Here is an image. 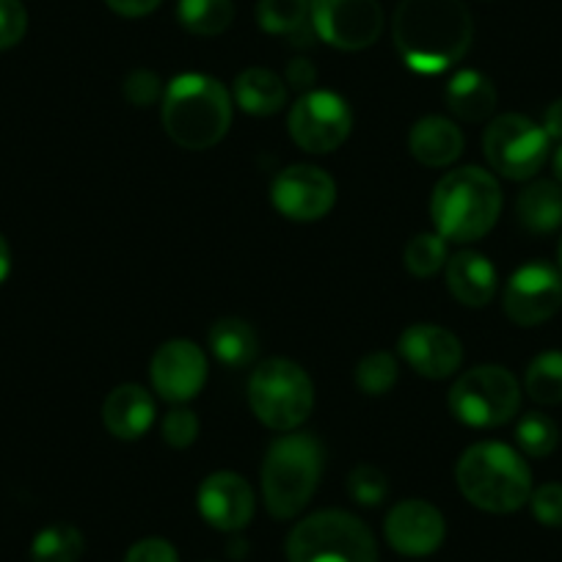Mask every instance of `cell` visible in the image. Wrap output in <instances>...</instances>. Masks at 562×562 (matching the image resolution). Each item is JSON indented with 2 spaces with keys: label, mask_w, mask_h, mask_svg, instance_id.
Here are the masks:
<instances>
[{
  "label": "cell",
  "mask_w": 562,
  "mask_h": 562,
  "mask_svg": "<svg viewBox=\"0 0 562 562\" xmlns=\"http://www.w3.org/2000/svg\"><path fill=\"white\" fill-rule=\"evenodd\" d=\"M456 483L467 502L485 513H516L532 496V472L513 447L480 441L461 456Z\"/></svg>",
  "instance_id": "cell-4"
},
{
  "label": "cell",
  "mask_w": 562,
  "mask_h": 562,
  "mask_svg": "<svg viewBox=\"0 0 562 562\" xmlns=\"http://www.w3.org/2000/svg\"><path fill=\"white\" fill-rule=\"evenodd\" d=\"M323 472V445L312 434L281 436L262 461V499L273 518H295L315 496Z\"/></svg>",
  "instance_id": "cell-5"
},
{
  "label": "cell",
  "mask_w": 562,
  "mask_h": 562,
  "mask_svg": "<svg viewBox=\"0 0 562 562\" xmlns=\"http://www.w3.org/2000/svg\"><path fill=\"white\" fill-rule=\"evenodd\" d=\"M408 153L428 169H447L463 155V133L445 116H425L411 127Z\"/></svg>",
  "instance_id": "cell-20"
},
{
  "label": "cell",
  "mask_w": 562,
  "mask_h": 562,
  "mask_svg": "<svg viewBox=\"0 0 562 562\" xmlns=\"http://www.w3.org/2000/svg\"><path fill=\"white\" fill-rule=\"evenodd\" d=\"M502 213V188L477 166L447 171L430 196V218L445 240L474 243L494 229Z\"/></svg>",
  "instance_id": "cell-3"
},
{
  "label": "cell",
  "mask_w": 562,
  "mask_h": 562,
  "mask_svg": "<svg viewBox=\"0 0 562 562\" xmlns=\"http://www.w3.org/2000/svg\"><path fill=\"white\" fill-rule=\"evenodd\" d=\"M124 562H180L175 546L164 538H144L130 546Z\"/></svg>",
  "instance_id": "cell-37"
},
{
  "label": "cell",
  "mask_w": 562,
  "mask_h": 562,
  "mask_svg": "<svg viewBox=\"0 0 562 562\" xmlns=\"http://www.w3.org/2000/svg\"><path fill=\"white\" fill-rule=\"evenodd\" d=\"M447 288L458 304L477 310L494 301L499 279L488 257L477 251H458L447 259Z\"/></svg>",
  "instance_id": "cell-19"
},
{
  "label": "cell",
  "mask_w": 562,
  "mask_h": 562,
  "mask_svg": "<svg viewBox=\"0 0 562 562\" xmlns=\"http://www.w3.org/2000/svg\"><path fill=\"white\" fill-rule=\"evenodd\" d=\"M524 389L540 405L562 403V350H546L527 367Z\"/></svg>",
  "instance_id": "cell-28"
},
{
  "label": "cell",
  "mask_w": 562,
  "mask_h": 562,
  "mask_svg": "<svg viewBox=\"0 0 562 562\" xmlns=\"http://www.w3.org/2000/svg\"><path fill=\"white\" fill-rule=\"evenodd\" d=\"M199 436V419L193 411L175 408L164 419V441L175 450H188Z\"/></svg>",
  "instance_id": "cell-34"
},
{
  "label": "cell",
  "mask_w": 562,
  "mask_h": 562,
  "mask_svg": "<svg viewBox=\"0 0 562 562\" xmlns=\"http://www.w3.org/2000/svg\"><path fill=\"white\" fill-rule=\"evenodd\" d=\"M397 383V359L389 350H375L364 356L356 367V386L364 394H386Z\"/></svg>",
  "instance_id": "cell-31"
},
{
  "label": "cell",
  "mask_w": 562,
  "mask_h": 562,
  "mask_svg": "<svg viewBox=\"0 0 562 562\" xmlns=\"http://www.w3.org/2000/svg\"><path fill=\"white\" fill-rule=\"evenodd\" d=\"M447 259H450V251H447V240L439 232H422V235L411 237L408 246H405V268L416 279L436 276L445 268Z\"/></svg>",
  "instance_id": "cell-29"
},
{
  "label": "cell",
  "mask_w": 562,
  "mask_h": 562,
  "mask_svg": "<svg viewBox=\"0 0 562 562\" xmlns=\"http://www.w3.org/2000/svg\"><path fill=\"white\" fill-rule=\"evenodd\" d=\"M210 350L229 370H243L257 359L259 339L254 328L240 317H224L210 328Z\"/></svg>",
  "instance_id": "cell-24"
},
{
  "label": "cell",
  "mask_w": 562,
  "mask_h": 562,
  "mask_svg": "<svg viewBox=\"0 0 562 562\" xmlns=\"http://www.w3.org/2000/svg\"><path fill=\"white\" fill-rule=\"evenodd\" d=\"M549 140L546 130L532 119L521 113H505L485 127V160L496 175L507 180H532L549 158Z\"/></svg>",
  "instance_id": "cell-9"
},
{
  "label": "cell",
  "mask_w": 562,
  "mask_h": 562,
  "mask_svg": "<svg viewBox=\"0 0 562 562\" xmlns=\"http://www.w3.org/2000/svg\"><path fill=\"white\" fill-rule=\"evenodd\" d=\"M532 516L543 527H562V483H546L529 496Z\"/></svg>",
  "instance_id": "cell-35"
},
{
  "label": "cell",
  "mask_w": 562,
  "mask_h": 562,
  "mask_svg": "<svg viewBox=\"0 0 562 562\" xmlns=\"http://www.w3.org/2000/svg\"><path fill=\"white\" fill-rule=\"evenodd\" d=\"M540 127L546 130V135H549V138L562 140V97L546 108L543 124H540Z\"/></svg>",
  "instance_id": "cell-40"
},
{
  "label": "cell",
  "mask_w": 562,
  "mask_h": 562,
  "mask_svg": "<svg viewBox=\"0 0 562 562\" xmlns=\"http://www.w3.org/2000/svg\"><path fill=\"white\" fill-rule=\"evenodd\" d=\"M315 80H317V69L312 61H306V58H293V61L288 64V83L293 86V89L304 91L310 89Z\"/></svg>",
  "instance_id": "cell-39"
},
{
  "label": "cell",
  "mask_w": 562,
  "mask_h": 562,
  "mask_svg": "<svg viewBox=\"0 0 562 562\" xmlns=\"http://www.w3.org/2000/svg\"><path fill=\"white\" fill-rule=\"evenodd\" d=\"M29 31V14L20 0H0V50L18 45Z\"/></svg>",
  "instance_id": "cell-36"
},
{
  "label": "cell",
  "mask_w": 562,
  "mask_h": 562,
  "mask_svg": "<svg viewBox=\"0 0 562 562\" xmlns=\"http://www.w3.org/2000/svg\"><path fill=\"white\" fill-rule=\"evenodd\" d=\"M164 91L166 89L160 83V78L155 72H149V69H133L122 83L124 100L135 108L155 105V102L164 100Z\"/></svg>",
  "instance_id": "cell-33"
},
{
  "label": "cell",
  "mask_w": 562,
  "mask_h": 562,
  "mask_svg": "<svg viewBox=\"0 0 562 562\" xmlns=\"http://www.w3.org/2000/svg\"><path fill=\"white\" fill-rule=\"evenodd\" d=\"M516 441L529 458H546L557 450L560 445V428L551 416L540 414V411H529L518 419L516 425Z\"/></svg>",
  "instance_id": "cell-30"
},
{
  "label": "cell",
  "mask_w": 562,
  "mask_h": 562,
  "mask_svg": "<svg viewBox=\"0 0 562 562\" xmlns=\"http://www.w3.org/2000/svg\"><path fill=\"white\" fill-rule=\"evenodd\" d=\"M447 108L463 122H485L496 108V86L477 69H461L447 83Z\"/></svg>",
  "instance_id": "cell-21"
},
{
  "label": "cell",
  "mask_w": 562,
  "mask_h": 562,
  "mask_svg": "<svg viewBox=\"0 0 562 562\" xmlns=\"http://www.w3.org/2000/svg\"><path fill=\"white\" fill-rule=\"evenodd\" d=\"M102 422L119 441H135L153 428L155 400L138 383H122L102 403Z\"/></svg>",
  "instance_id": "cell-18"
},
{
  "label": "cell",
  "mask_w": 562,
  "mask_h": 562,
  "mask_svg": "<svg viewBox=\"0 0 562 562\" xmlns=\"http://www.w3.org/2000/svg\"><path fill=\"white\" fill-rule=\"evenodd\" d=\"M557 262H560V273H562V237H560V246H557Z\"/></svg>",
  "instance_id": "cell-43"
},
{
  "label": "cell",
  "mask_w": 562,
  "mask_h": 562,
  "mask_svg": "<svg viewBox=\"0 0 562 562\" xmlns=\"http://www.w3.org/2000/svg\"><path fill=\"white\" fill-rule=\"evenodd\" d=\"M521 386L499 364L467 370L450 389V411L469 428H499L518 414Z\"/></svg>",
  "instance_id": "cell-8"
},
{
  "label": "cell",
  "mask_w": 562,
  "mask_h": 562,
  "mask_svg": "<svg viewBox=\"0 0 562 562\" xmlns=\"http://www.w3.org/2000/svg\"><path fill=\"white\" fill-rule=\"evenodd\" d=\"M312 0H259L257 23L265 34L299 36L310 23Z\"/></svg>",
  "instance_id": "cell-27"
},
{
  "label": "cell",
  "mask_w": 562,
  "mask_h": 562,
  "mask_svg": "<svg viewBox=\"0 0 562 562\" xmlns=\"http://www.w3.org/2000/svg\"><path fill=\"white\" fill-rule=\"evenodd\" d=\"M86 551L83 532L72 524H50L36 532L31 543V560L34 562H78Z\"/></svg>",
  "instance_id": "cell-26"
},
{
  "label": "cell",
  "mask_w": 562,
  "mask_h": 562,
  "mask_svg": "<svg viewBox=\"0 0 562 562\" xmlns=\"http://www.w3.org/2000/svg\"><path fill=\"white\" fill-rule=\"evenodd\" d=\"M290 562H378L372 529L345 510H321L295 524L288 538Z\"/></svg>",
  "instance_id": "cell-6"
},
{
  "label": "cell",
  "mask_w": 562,
  "mask_h": 562,
  "mask_svg": "<svg viewBox=\"0 0 562 562\" xmlns=\"http://www.w3.org/2000/svg\"><path fill=\"white\" fill-rule=\"evenodd\" d=\"M199 513L210 527L221 532H240L254 516V488L235 472H215L199 485Z\"/></svg>",
  "instance_id": "cell-17"
},
{
  "label": "cell",
  "mask_w": 562,
  "mask_h": 562,
  "mask_svg": "<svg viewBox=\"0 0 562 562\" xmlns=\"http://www.w3.org/2000/svg\"><path fill=\"white\" fill-rule=\"evenodd\" d=\"M288 124L301 149L312 155H328L348 140L353 130V113L337 91L315 89L299 97Z\"/></svg>",
  "instance_id": "cell-10"
},
{
  "label": "cell",
  "mask_w": 562,
  "mask_h": 562,
  "mask_svg": "<svg viewBox=\"0 0 562 562\" xmlns=\"http://www.w3.org/2000/svg\"><path fill=\"white\" fill-rule=\"evenodd\" d=\"M400 356L430 381H445L456 375L463 361V345L450 328L434 323H416L400 337Z\"/></svg>",
  "instance_id": "cell-16"
},
{
  "label": "cell",
  "mask_w": 562,
  "mask_h": 562,
  "mask_svg": "<svg viewBox=\"0 0 562 562\" xmlns=\"http://www.w3.org/2000/svg\"><path fill=\"white\" fill-rule=\"evenodd\" d=\"M105 3L111 12L119 14V18L135 20V18H147V14H153L164 0H105Z\"/></svg>",
  "instance_id": "cell-38"
},
{
  "label": "cell",
  "mask_w": 562,
  "mask_h": 562,
  "mask_svg": "<svg viewBox=\"0 0 562 562\" xmlns=\"http://www.w3.org/2000/svg\"><path fill=\"white\" fill-rule=\"evenodd\" d=\"M160 119L177 147L202 153L229 133L232 97L218 78L204 72L177 75L164 91Z\"/></svg>",
  "instance_id": "cell-2"
},
{
  "label": "cell",
  "mask_w": 562,
  "mask_h": 562,
  "mask_svg": "<svg viewBox=\"0 0 562 562\" xmlns=\"http://www.w3.org/2000/svg\"><path fill=\"white\" fill-rule=\"evenodd\" d=\"M177 18L188 34L218 36L235 20V3L232 0H180Z\"/></svg>",
  "instance_id": "cell-25"
},
{
  "label": "cell",
  "mask_w": 562,
  "mask_h": 562,
  "mask_svg": "<svg viewBox=\"0 0 562 562\" xmlns=\"http://www.w3.org/2000/svg\"><path fill=\"white\" fill-rule=\"evenodd\" d=\"M312 31L337 50H367L383 34V9L378 0H312Z\"/></svg>",
  "instance_id": "cell-11"
},
{
  "label": "cell",
  "mask_w": 562,
  "mask_h": 562,
  "mask_svg": "<svg viewBox=\"0 0 562 562\" xmlns=\"http://www.w3.org/2000/svg\"><path fill=\"white\" fill-rule=\"evenodd\" d=\"M389 546L405 557H428L445 543L447 524L439 507L425 499H403L389 510L383 524Z\"/></svg>",
  "instance_id": "cell-15"
},
{
  "label": "cell",
  "mask_w": 562,
  "mask_h": 562,
  "mask_svg": "<svg viewBox=\"0 0 562 562\" xmlns=\"http://www.w3.org/2000/svg\"><path fill=\"white\" fill-rule=\"evenodd\" d=\"M9 270H12V251H9V243L0 235V284L7 281Z\"/></svg>",
  "instance_id": "cell-41"
},
{
  "label": "cell",
  "mask_w": 562,
  "mask_h": 562,
  "mask_svg": "<svg viewBox=\"0 0 562 562\" xmlns=\"http://www.w3.org/2000/svg\"><path fill=\"white\" fill-rule=\"evenodd\" d=\"M516 215L521 226L532 235H551L562 226V186L551 180H538L524 188L516 202Z\"/></svg>",
  "instance_id": "cell-22"
},
{
  "label": "cell",
  "mask_w": 562,
  "mask_h": 562,
  "mask_svg": "<svg viewBox=\"0 0 562 562\" xmlns=\"http://www.w3.org/2000/svg\"><path fill=\"white\" fill-rule=\"evenodd\" d=\"M554 175H557V182L562 186V147L557 149V155H554Z\"/></svg>",
  "instance_id": "cell-42"
},
{
  "label": "cell",
  "mask_w": 562,
  "mask_h": 562,
  "mask_svg": "<svg viewBox=\"0 0 562 562\" xmlns=\"http://www.w3.org/2000/svg\"><path fill=\"white\" fill-rule=\"evenodd\" d=\"M348 494L353 496L356 505L361 507H378L389 496V480L386 474L370 463H359L353 472L348 474Z\"/></svg>",
  "instance_id": "cell-32"
},
{
  "label": "cell",
  "mask_w": 562,
  "mask_h": 562,
  "mask_svg": "<svg viewBox=\"0 0 562 562\" xmlns=\"http://www.w3.org/2000/svg\"><path fill=\"white\" fill-rule=\"evenodd\" d=\"M474 20L463 0H400L392 40L405 67L441 75L472 47Z\"/></svg>",
  "instance_id": "cell-1"
},
{
  "label": "cell",
  "mask_w": 562,
  "mask_h": 562,
  "mask_svg": "<svg viewBox=\"0 0 562 562\" xmlns=\"http://www.w3.org/2000/svg\"><path fill=\"white\" fill-rule=\"evenodd\" d=\"M235 100L251 116H273L288 102V86L270 69H243L235 80Z\"/></svg>",
  "instance_id": "cell-23"
},
{
  "label": "cell",
  "mask_w": 562,
  "mask_h": 562,
  "mask_svg": "<svg viewBox=\"0 0 562 562\" xmlns=\"http://www.w3.org/2000/svg\"><path fill=\"white\" fill-rule=\"evenodd\" d=\"M153 389L169 403H188L207 383V356L196 342L171 339L155 350L149 361Z\"/></svg>",
  "instance_id": "cell-14"
},
{
  "label": "cell",
  "mask_w": 562,
  "mask_h": 562,
  "mask_svg": "<svg viewBox=\"0 0 562 562\" xmlns=\"http://www.w3.org/2000/svg\"><path fill=\"white\" fill-rule=\"evenodd\" d=\"M502 306L516 326H540L560 312L562 273L546 262L521 265L507 279Z\"/></svg>",
  "instance_id": "cell-12"
},
{
  "label": "cell",
  "mask_w": 562,
  "mask_h": 562,
  "mask_svg": "<svg viewBox=\"0 0 562 562\" xmlns=\"http://www.w3.org/2000/svg\"><path fill=\"white\" fill-rule=\"evenodd\" d=\"M248 405L270 430H295L315 408V386L304 367L290 359H265L248 381Z\"/></svg>",
  "instance_id": "cell-7"
},
{
  "label": "cell",
  "mask_w": 562,
  "mask_h": 562,
  "mask_svg": "<svg viewBox=\"0 0 562 562\" xmlns=\"http://www.w3.org/2000/svg\"><path fill=\"white\" fill-rule=\"evenodd\" d=\"M270 202L284 218L310 224V221H321L331 213L334 202H337V186H334L331 175L317 166H288L273 180Z\"/></svg>",
  "instance_id": "cell-13"
}]
</instances>
